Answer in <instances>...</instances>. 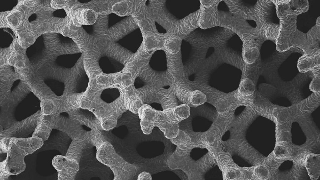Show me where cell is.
Returning <instances> with one entry per match:
<instances>
[{"label": "cell", "mask_w": 320, "mask_h": 180, "mask_svg": "<svg viewBox=\"0 0 320 180\" xmlns=\"http://www.w3.org/2000/svg\"><path fill=\"white\" fill-rule=\"evenodd\" d=\"M277 13L279 19L280 28L276 41L277 49L282 52L293 46L303 50L304 53L308 50L306 33L297 28V16L302 13L295 8L290 1H284L278 3L276 7Z\"/></svg>", "instance_id": "6da1fadb"}, {"label": "cell", "mask_w": 320, "mask_h": 180, "mask_svg": "<svg viewBox=\"0 0 320 180\" xmlns=\"http://www.w3.org/2000/svg\"><path fill=\"white\" fill-rule=\"evenodd\" d=\"M44 142L32 137L24 138H11L6 159V165L11 175H17L26 168L25 157L41 148Z\"/></svg>", "instance_id": "7a4b0ae2"}, {"label": "cell", "mask_w": 320, "mask_h": 180, "mask_svg": "<svg viewBox=\"0 0 320 180\" xmlns=\"http://www.w3.org/2000/svg\"><path fill=\"white\" fill-rule=\"evenodd\" d=\"M96 154L98 160L112 171L115 179L130 180L137 173V167L120 156L108 142L102 143L98 148Z\"/></svg>", "instance_id": "3957f363"}, {"label": "cell", "mask_w": 320, "mask_h": 180, "mask_svg": "<svg viewBox=\"0 0 320 180\" xmlns=\"http://www.w3.org/2000/svg\"><path fill=\"white\" fill-rule=\"evenodd\" d=\"M254 10L260 21L262 29L267 39L276 41L280 28V23L275 22L274 15L277 13L273 0L258 1Z\"/></svg>", "instance_id": "277c9868"}, {"label": "cell", "mask_w": 320, "mask_h": 180, "mask_svg": "<svg viewBox=\"0 0 320 180\" xmlns=\"http://www.w3.org/2000/svg\"><path fill=\"white\" fill-rule=\"evenodd\" d=\"M155 127L159 129L165 138L170 139L176 137L180 130L178 124L174 123L169 120L163 111L156 110L141 130L143 134L148 135Z\"/></svg>", "instance_id": "5b68a950"}, {"label": "cell", "mask_w": 320, "mask_h": 180, "mask_svg": "<svg viewBox=\"0 0 320 180\" xmlns=\"http://www.w3.org/2000/svg\"><path fill=\"white\" fill-rule=\"evenodd\" d=\"M41 111H39L21 121H18L9 128L0 131V138L8 137L11 138H24L33 133L37 125Z\"/></svg>", "instance_id": "8992f818"}, {"label": "cell", "mask_w": 320, "mask_h": 180, "mask_svg": "<svg viewBox=\"0 0 320 180\" xmlns=\"http://www.w3.org/2000/svg\"><path fill=\"white\" fill-rule=\"evenodd\" d=\"M52 164L58 172V180L74 179L79 169L78 161L65 156L58 155L52 160Z\"/></svg>", "instance_id": "52a82bcc"}, {"label": "cell", "mask_w": 320, "mask_h": 180, "mask_svg": "<svg viewBox=\"0 0 320 180\" xmlns=\"http://www.w3.org/2000/svg\"><path fill=\"white\" fill-rule=\"evenodd\" d=\"M98 63L102 72L106 74L120 72L125 67L124 64L119 61L108 56H103L100 57Z\"/></svg>", "instance_id": "ba28073f"}, {"label": "cell", "mask_w": 320, "mask_h": 180, "mask_svg": "<svg viewBox=\"0 0 320 180\" xmlns=\"http://www.w3.org/2000/svg\"><path fill=\"white\" fill-rule=\"evenodd\" d=\"M308 50L304 54H312L320 52V18H317L316 24L306 33Z\"/></svg>", "instance_id": "9c48e42d"}, {"label": "cell", "mask_w": 320, "mask_h": 180, "mask_svg": "<svg viewBox=\"0 0 320 180\" xmlns=\"http://www.w3.org/2000/svg\"><path fill=\"white\" fill-rule=\"evenodd\" d=\"M168 119L176 124L189 116L190 109L188 104H183L163 110Z\"/></svg>", "instance_id": "30bf717a"}, {"label": "cell", "mask_w": 320, "mask_h": 180, "mask_svg": "<svg viewBox=\"0 0 320 180\" xmlns=\"http://www.w3.org/2000/svg\"><path fill=\"white\" fill-rule=\"evenodd\" d=\"M320 52L312 54H304L298 61L297 67L299 71L305 72L320 66Z\"/></svg>", "instance_id": "8fae6325"}, {"label": "cell", "mask_w": 320, "mask_h": 180, "mask_svg": "<svg viewBox=\"0 0 320 180\" xmlns=\"http://www.w3.org/2000/svg\"><path fill=\"white\" fill-rule=\"evenodd\" d=\"M50 119V117L48 116L40 117L32 136L38 137L42 139L44 142L47 141L53 129Z\"/></svg>", "instance_id": "7c38bea8"}, {"label": "cell", "mask_w": 320, "mask_h": 180, "mask_svg": "<svg viewBox=\"0 0 320 180\" xmlns=\"http://www.w3.org/2000/svg\"><path fill=\"white\" fill-rule=\"evenodd\" d=\"M50 75L43 78L44 83L56 96H62L65 90L64 82L58 77Z\"/></svg>", "instance_id": "4fadbf2b"}, {"label": "cell", "mask_w": 320, "mask_h": 180, "mask_svg": "<svg viewBox=\"0 0 320 180\" xmlns=\"http://www.w3.org/2000/svg\"><path fill=\"white\" fill-rule=\"evenodd\" d=\"M89 138L72 140L65 154L68 158L78 162L83 150L89 142Z\"/></svg>", "instance_id": "5bb4252c"}, {"label": "cell", "mask_w": 320, "mask_h": 180, "mask_svg": "<svg viewBox=\"0 0 320 180\" xmlns=\"http://www.w3.org/2000/svg\"><path fill=\"white\" fill-rule=\"evenodd\" d=\"M225 28L220 26H215L206 29L198 28L191 33L192 36L196 38L208 40L217 38L225 31Z\"/></svg>", "instance_id": "9a60e30c"}, {"label": "cell", "mask_w": 320, "mask_h": 180, "mask_svg": "<svg viewBox=\"0 0 320 180\" xmlns=\"http://www.w3.org/2000/svg\"><path fill=\"white\" fill-rule=\"evenodd\" d=\"M89 82L88 76L83 66L79 69L73 82L72 92L75 93H81L86 90Z\"/></svg>", "instance_id": "2e32d148"}, {"label": "cell", "mask_w": 320, "mask_h": 180, "mask_svg": "<svg viewBox=\"0 0 320 180\" xmlns=\"http://www.w3.org/2000/svg\"><path fill=\"white\" fill-rule=\"evenodd\" d=\"M142 46L146 51H151L163 47L165 39L154 32H148L144 33Z\"/></svg>", "instance_id": "e0dca14e"}, {"label": "cell", "mask_w": 320, "mask_h": 180, "mask_svg": "<svg viewBox=\"0 0 320 180\" xmlns=\"http://www.w3.org/2000/svg\"><path fill=\"white\" fill-rule=\"evenodd\" d=\"M82 54L81 52H78L62 55L57 58L55 63L61 68L71 69L74 66Z\"/></svg>", "instance_id": "ac0fdd59"}, {"label": "cell", "mask_w": 320, "mask_h": 180, "mask_svg": "<svg viewBox=\"0 0 320 180\" xmlns=\"http://www.w3.org/2000/svg\"><path fill=\"white\" fill-rule=\"evenodd\" d=\"M255 91L253 82L250 79L246 78L240 82L238 89L239 94L243 97H248L253 94Z\"/></svg>", "instance_id": "d6986e66"}, {"label": "cell", "mask_w": 320, "mask_h": 180, "mask_svg": "<svg viewBox=\"0 0 320 180\" xmlns=\"http://www.w3.org/2000/svg\"><path fill=\"white\" fill-rule=\"evenodd\" d=\"M181 42V38L178 36H172L166 38L163 47L165 50L171 53H175L179 51Z\"/></svg>", "instance_id": "ffe728a7"}, {"label": "cell", "mask_w": 320, "mask_h": 180, "mask_svg": "<svg viewBox=\"0 0 320 180\" xmlns=\"http://www.w3.org/2000/svg\"><path fill=\"white\" fill-rule=\"evenodd\" d=\"M120 96V92L117 88H108L103 90L100 94V97L104 102L110 103L118 98Z\"/></svg>", "instance_id": "44dd1931"}, {"label": "cell", "mask_w": 320, "mask_h": 180, "mask_svg": "<svg viewBox=\"0 0 320 180\" xmlns=\"http://www.w3.org/2000/svg\"><path fill=\"white\" fill-rule=\"evenodd\" d=\"M188 100L192 106L197 107L205 103L207 101L206 95L199 90L191 92L189 94Z\"/></svg>", "instance_id": "7402d4cb"}, {"label": "cell", "mask_w": 320, "mask_h": 180, "mask_svg": "<svg viewBox=\"0 0 320 180\" xmlns=\"http://www.w3.org/2000/svg\"><path fill=\"white\" fill-rule=\"evenodd\" d=\"M243 44V42L240 37L235 34L228 40L226 44V48L227 50L238 51L242 54Z\"/></svg>", "instance_id": "603a6c76"}, {"label": "cell", "mask_w": 320, "mask_h": 180, "mask_svg": "<svg viewBox=\"0 0 320 180\" xmlns=\"http://www.w3.org/2000/svg\"><path fill=\"white\" fill-rule=\"evenodd\" d=\"M128 16H120L114 13H111L107 15L108 26L109 28L114 26L121 21L128 18Z\"/></svg>", "instance_id": "cb8c5ba5"}, {"label": "cell", "mask_w": 320, "mask_h": 180, "mask_svg": "<svg viewBox=\"0 0 320 180\" xmlns=\"http://www.w3.org/2000/svg\"><path fill=\"white\" fill-rule=\"evenodd\" d=\"M10 175L7 168L5 159L0 163V180H6Z\"/></svg>", "instance_id": "d4e9b609"}, {"label": "cell", "mask_w": 320, "mask_h": 180, "mask_svg": "<svg viewBox=\"0 0 320 180\" xmlns=\"http://www.w3.org/2000/svg\"><path fill=\"white\" fill-rule=\"evenodd\" d=\"M310 89L315 92H320V74L315 75L309 85Z\"/></svg>", "instance_id": "484cf974"}, {"label": "cell", "mask_w": 320, "mask_h": 180, "mask_svg": "<svg viewBox=\"0 0 320 180\" xmlns=\"http://www.w3.org/2000/svg\"><path fill=\"white\" fill-rule=\"evenodd\" d=\"M11 138L10 137H6L0 138V148L1 153H7Z\"/></svg>", "instance_id": "4316f807"}, {"label": "cell", "mask_w": 320, "mask_h": 180, "mask_svg": "<svg viewBox=\"0 0 320 180\" xmlns=\"http://www.w3.org/2000/svg\"><path fill=\"white\" fill-rule=\"evenodd\" d=\"M218 9L220 12H223L226 13H230L229 9L224 1H221L218 4Z\"/></svg>", "instance_id": "83f0119b"}, {"label": "cell", "mask_w": 320, "mask_h": 180, "mask_svg": "<svg viewBox=\"0 0 320 180\" xmlns=\"http://www.w3.org/2000/svg\"><path fill=\"white\" fill-rule=\"evenodd\" d=\"M152 177L151 174L145 171L143 172L138 174L137 180H152Z\"/></svg>", "instance_id": "f1b7e54d"}, {"label": "cell", "mask_w": 320, "mask_h": 180, "mask_svg": "<svg viewBox=\"0 0 320 180\" xmlns=\"http://www.w3.org/2000/svg\"><path fill=\"white\" fill-rule=\"evenodd\" d=\"M82 27L88 34L91 35L93 34L94 31L93 25H83Z\"/></svg>", "instance_id": "f546056e"}, {"label": "cell", "mask_w": 320, "mask_h": 180, "mask_svg": "<svg viewBox=\"0 0 320 180\" xmlns=\"http://www.w3.org/2000/svg\"><path fill=\"white\" fill-rule=\"evenodd\" d=\"M78 1L81 3H85L90 2L91 1L88 0H78Z\"/></svg>", "instance_id": "4dcf8cb0"}]
</instances>
